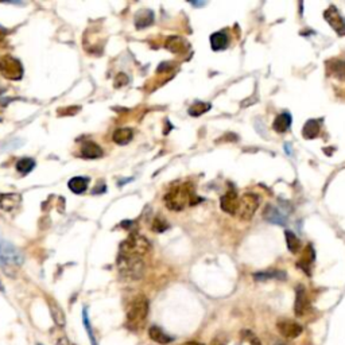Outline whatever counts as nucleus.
I'll list each match as a JSON object with an SVG mask.
<instances>
[{
	"instance_id": "obj_1",
	"label": "nucleus",
	"mask_w": 345,
	"mask_h": 345,
	"mask_svg": "<svg viewBox=\"0 0 345 345\" xmlns=\"http://www.w3.org/2000/svg\"><path fill=\"white\" fill-rule=\"evenodd\" d=\"M197 201L198 198H196L194 188L189 182L171 186L170 190L165 196L166 206L171 211H182L184 208H186L188 205H193Z\"/></svg>"
},
{
	"instance_id": "obj_2",
	"label": "nucleus",
	"mask_w": 345,
	"mask_h": 345,
	"mask_svg": "<svg viewBox=\"0 0 345 345\" xmlns=\"http://www.w3.org/2000/svg\"><path fill=\"white\" fill-rule=\"evenodd\" d=\"M117 270L123 278L130 279V281H138L143 277L146 266H144L143 258H140V256L119 254Z\"/></svg>"
},
{
	"instance_id": "obj_3",
	"label": "nucleus",
	"mask_w": 345,
	"mask_h": 345,
	"mask_svg": "<svg viewBox=\"0 0 345 345\" xmlns=\"http://www.w3.org/2000/svg\"><path fill=\"white\" fill-rule=\"evenodd\" d=\"M148 316V300L144 296H138L130 304L127 312V327L131 331H139L143 328Z\"/></svg>"
},
{
	"instance_id": "obj_4",
	"label": "nucleus",
	"mask_w": 345,
	"mask_h": 345,
	"mask_svg": "<svg viewBox=\"0 0 345 345\" xmlns=\"http://www.w3.org/2000/svg\"><path fill=\"white\" fill-rule=\"evenodd\" d=\"M150 248H151V246H150L147 239L142 236V235H138V233H132L130 238L126 239L120 244V252L119 254L143 258L150 251Z\"/></svg>"
},
{
	"instance_id": "obj_5",
	"label": "nucleus",
	"mask_w": 345,
	"mask_h": 345,
	"mask_svg": "<svg viewBox=\"0 0 345 345\" xmlns=\"http://www.w3.org/2000/svg\"><path fill=\"white\" fill-rule=\"evenodd\" d=\"M23 263V255L11 243L0 239V266L4 269H15Z\"/></svg>"
},
{
	"instance_id": "obj_6",
	"label": "nucleus",
	"mask_w": 345,
	"mask_h": 345,
	"mask_svg": "<svg viewBox=\"0 0 345 345\" xmlns=\"http://www.w3.org/2000/svg\"><path fill=\"white\" fill-rule=\"evenodd\" d=\"M0 73L8 80H20L23 77L22 63L11 55H0Z\"/></svg>"
},
{
	"instance_id": "obj_7",
	"label": "nucleus",
	"mask_w": 345,
	"mask_h": 345,
	"mask_svg": "<svg viewBox=\"0 0 345 345\" xmlns=\"http://www.w3.org/2000/svg\"><path fill=\"white\" fill-rule=\"evenodd\" d=\"M258 206H259V198L252 193H246V194H243L242 198H239V206L236 213L240 219L247 221V220H251L252 216L255 215Z\"/></svg>"
},
{
	"instance_id": "obj_8",
	"label": "nucleus",
	"mask_w": 345,
	"mask_h": 345,
	"mask_svg": "<svg viewBox=\"0 0 345 345\" xmlns=\"http://www.w3.org/2000/svg\"><path fill=\"white\" fill-rule=\"evenodd\" d=\"M277 327L285 339H296L302 333V327L293 320H279Z\"/></svg>"
},
{
	"instance_id": "obj_9",
	"label": "nucleus",
	"mask_w": 345,
	"mask_h": 345,
	"mask_svg": "<svg viewBox=\"0 0 345 345\" xmlns=\"http://www.w3.org/2000/svg\"><path fill=\"white\" fill-rule=\"evenodd\" d=\"M22 205V197L18 193H7L0 194V211L5 213H13Z\"/></svg>"
},
{
	"instance_id": "obj_10",
	"label": "nucleus",
	"mask_w": 345,
	"mask_h": 345,
	"mask_svg": "<svg viewBox=\"0 0 345 345\" xmlns=\"http://www.w3.org/2000/svg\"><path fill=\"white\" fill-rule=\"evenodd\" d=\"M324 16L328 20V23L335 28L337 31V34L340 35H345V19L341 16V13L337 11V8L335 5L329 7V8L325 11Z\"/></svg>"
},
{
	"instance_id": "obj_11",
	"label": "nucleus",
	"mask_w": 345,
	"mask_h": 345,
	"mask_svg": "<svg viewBox=\"0 0 345 345\" xmlns=\"http://www.w3.org/2000/svg\"><path fill=\"white\" fill-rule=\"evenodd\" d=\"M296 304H294V312L297 317H304L306 312L309 310V300L304 286H298L296 290Z\"/></svg>"
},
{
	"instance_id": "obj_12",
	"label": "nucleus",
	"mask_w": 345,
	"mask_h": 345,
	"mask_svg": "<svg viewBox=\"0 0 345 345\" xmlns=\"http://www.w3.org/2000/svg\"><path fill=\"white\" fill-rule=\"evenodd\" d=\"M238 206H239V197L236 192L233 190H229L220 198V208L228 213V215H235L238 212Z\"/></svg>"
},
{
	"instance_id": "obj_13",
	"label": "nucleus",
	"mask_w": 345,
	"mask_h": 345,
	"mask_svg": "<svg viewBox=\"0 0 345 345\" xmlns=\"http://www.w3.org/2000/svg\"><path fill=\"white\" fill-rule=\"evenodd\" d=\"M263 217L267 220L269 223L278 225H286L287 223V216L283 213L281 209H278L277 206L267 205L266 206L265 212H263Z\"/></svg>"
},
{
	"instance_id": "obj_14",
	"label": "nucleus",
	"mask_w": 345,
	"mask_h": 345,
	"mask_svg": "<svg viewBox=\"0 0 345 345\" xmlns=\"http://www.w3.org/2000/svg\"><path fill=\"white\" fill-rule=\"evenodd\" d=\"M148 336H150V339H151L154 343H157V344H161V345L170 344V343L174 341V339H173L170 335H167L162 328L155 327V325L148 329Z\"/></svg>"
},
{
	"instance_id": "obj_15",
	"label": "nucleus",
	"mask_w": 345,
	"mask_h": 345,
	"mask_svg": "<svg viewBox=\"0 0 345 345\" xmlns=\"http://www.w3.org/2000/svg\"><path fill=\"white\" fill-rule=\"evenodd\" d=\"M49 309L54 324L59 328L65 327V325H66V316L63 313L62 308H61L54 300H49Z\"/></svg>"
},
{
	"instance_id": "obj_16",
	"label": "nucleus",
	"mask_w": 345,
	"mask_h": 345,
	"mask_svg": "<svg viewBox=\"0 0 345 345\" xmlns=\"http://www.w3.org/2000/svg\"><path fill=\"white\" fill-rule=\"evenodd\" d=\"M290 126H292V116H290V113L289 112L279 113L278 116L275 117L273 124L274 130L277 131V132H279V134L286 132V131L290 128Z\"/></svg>"
},
{
	"instance_id": "obj_17",
	"label": "nucleus",
	"mask_w": 345,
	"mask_h": 345,
	"mask_svg": "<svg viewBox=\"0 0 345 345\" xmlns=\"http://www.w3.org/2000/svg\"><path fill=\"white\" fill-rule=\"evenodd\" d=\"M81 155L86 159H96L103 155V150L94 142H86L81 148Z\"/></svg>"
},
{
	"instance_id": "obj_18",
	"label": "nucleus",
	"mask_w": 345,
	"mask_h": 345,
	"mask_svg": "<svg viewBox=\"0 0 345 345\" xmlns=\"http://www.w3.org/2000/svg\"><path fill=\"white\" fill-rule=\"evenodd\" d=\"M132 136H134V131L131 128H117L112 135L113 142L116 144H120V146H124V144L130 143L132 140Z\"/></svg>"
},
{
	"instance_id": "obj_19",
	"label": "nucleus",
	"mask_w": 345,
	"mask_h": 345,
	"mask_svg": "<svg viewBox=\"0 0 345 345\" xmlns=\"http://www.w3.org/2000/svg\"><path fill=\"white\" fill-rule=\"evenodd\" d=\"M88 184H89V178L86 177H73L70 181H69V189L72 190L73 193L76 194H82L88 189Z\"/></svg>"
},
{
	"instance_id": "obj_20",
	"label": "nucleus",
	"mask_w": 345,
	"mask_h": 345,
	"mask_svg": "<svg viewBox=\"0 0 345 345\" xmlns=\"http://www.w3.org/2000/svg\"><path fill=\"white\" fill-rule=\"evenodd\" d=\"M154 20V13L150 9H140L135 16V26L138 28H144L150 26Z\"/></svg>"
},
{
	"instance_id": "obj_21",
	"label": "nucleus",
	"mask_w": 345,
	"mask_h": 345,
	"mask_svg": "<svg viewBox=\"0 0 345 345\" xmlns=\"http://www.w3.org/2000/svg\"><path fill=\"white\" fill-rule=\"evenodd\" d=\"M229 38L224 31H217L212 34L211 36V46L213 50H224L228 46Z\"/></svg>"
},
{
	"instance_id": "obj_22",
	"label": "nucleus",
	"mask_w": 345,
	"mask_h": 345,
	"mask_svg": "<svg viewBox=\"0 0 345 345\" xmlns=\"http://www.w3.org/2000/svg\"><path fill=\"white\" fill-rule=\"evenodd\" d=\"M320 134V121L316 120V119H312V120H308L304 126V130H302V135L305 139H314L317 138Z\"/></svg>"
},
{
	"instance_id": "obj_23",
	"label": "nucleus",
	"mask_w": 345,
	"mask_h": 345,
	"mask_svg": "<svg viewBox=\"0 0 345 345\" xmlns=\"http://www.w3.org/2000/svg\"><path fill=\"white\" fill-rule=\"evenodd\" d=\"M166 47L173 53H182L188 49V43H186V40L179 38V36H170L166 42Z\"/></svg>"
},
{
	"instance_id": "obj_24",
	"label": "nucleus",
	"mask_w": 345,
	"mask_h": 345,
	"mask_svg": "<svg viewBox=\"0 0 345 345\" xmlns=\"http://www.w3.org/2000/svg\"><path fill=\"white\" fill-rule=\"evenodd\" d=\"M314 258H316V255H314L313 247L308 246L305 248L304 254H302V258H301L298 266L302 267L305 273H309V269H310V266H312V263L314 262Z\"/></svg>"
},
{
	"instance_id": "obj_25",
	"label": "nucleus",
	"mask_w": 345,
	"mask_h": 345,
	"mask_svg": "<svg viewBox=\"0 0 345 345\" xmlns=\"http://www.w3.org/2000/svg\"><path fill=\"white\" fill-rule=\"evenodd\" d=\"M331 73L333 76L337 77L339 80L345 81V62L344 61H339V59H333L331 62H328Z\"/></svg>"
},
{
	"instance_id": "obj_26",
	"label": "nucleus",
	"mask_w": 345,
	"mask_h": 345,
	"mask_svg": "<svg viewBox=\"0 0 345 345\" xmlns=\"http://www.w3.org/2000/svg\"><path fill=\"white\" fill-rule=\"evenodd\" d=\"M285 236H286V244H287V248H289V251L292 252V254H297V252L301 250L300 239L297 238L296 235H294L292 231H286Z\"/></svg>"
},
{
	"instance_id": "obj_27",
	"label": "nucleus",
	"mask_w": 345,
	"mask_h": 345,
	"mask_svg": "<svg viewBox=\"0 0 345 345\" xmlns=\"http://www.w3.org/2000/svg\"><path fill=\"white\" fill-rule=\"evenodd\" d=\"M35 167V161L31 158H22L16 162V170L20 174H28Z\"/></svg>"
},
{
	"instance_id": "obj_28",
	"label": "nucleus",
	"mask_w": 345,
	"mask_h": 345,
	"mask_svg": "<svg viewBox=\"0 0 345 345\" xmlns=\"http://www.w3.org/2000/svg\"><path fill=\"white\" fill-rule=\"evenodd\" d=\"M256 281H267L270 278H278V279H285L286 278V274L282 273V271H275V270H271V271H267V273H258L254 275Z\"/></svg>"
},
{
	"instance_id": "obj_29",
	"label": "nucleus",
	"mask_w": 345,
	"mask_h": 345,
	"mask_svg": "<svg viewBox=\"0 0 345 345\" xmlns=\"http://www.w3.org/2000/svg\"><path fill=\"white\" fill-rule=\"evenodd\" d=\"M209 108H211V104L200 103V101H197V103H194L192 107L189 108V115H192V116H200L202 113H205L206 111H209Z\"/></svg>"
},
{
	"instance_id": "obj_30",
	"label": "nucleus",
	"mask_w": 345,
	"mask_h": 345,
	"mask_svg": "<svg viewBox=\"0 0 345 345\" xmlns=\"http://www.w3.org/2000/svg\"><path fill=\"white\" fill-rule=\"evenodd\" d=\"M82 321H84V327H85L86 333H88V336H89L90 344H92V345H97L96 337H94L93 331H92V325H90L89 317H88V310H86L85 308H84V310H82Z\"/></svg>"
},
{
	"instance_id": "obj_31",
	"label": "nucleus",
	"mask_w": 345,
	"mask_h": 345,
	"mask_svg": "<svg viewBox=\"0 0 345 345\" xmlns=\"http://www.w3.org/2000/svg\"><path fill=\"white\" fill-rule=\"evenodd\" d=\"M167 223L163 219H161V217H158V219H155V221H154L153 224V229L155 231V232H163L165 229H167Z\"/></svg>"
},
{
	"instance_id": "obj_32",
	"label": "nucleus",
	"mask_w": 345,
	"mask_h": 345,
	"mask_svg": "<svg viewBox=\"0 0 345 345\" xmlns=\"http://www.w3.org/2000/svg\"><path fill=\"white\" fill-rule=\"evenodd\" d=\"M57 345H76V344L72 343V341L69 340L67 337H62V339H59V340L57 341Z\"/></svg>"
},
{
	"instance_id": "obj_33",
	"label": "nucleus",
	"mask_w": 345,
	"mask_h": 345,
	"mask_svg": "<svg viewBox=\"0 0 345 345\" xmlns=\"http://www.w3.org/2000/svg\"><path fill=\"white\" fill-rule=\"evenodd\" d=\"M250 343H251V345H262L260 344V341L256 339L255 336H251L250 337Z\"/></svg>"
},
{
	"instance_id": "obj_34",
	"label": "nucleus",
	"mask_w": 345,
	"mask_h": 345,
	"mask_svg": "<svg viewBox=\"0 0 345 345\" xmlns=\"http://www.w3.org/2000/svg\"><path fill=\"white\" fill-rule=\"evenodd\" d=\"M4 36H5V32L3 31L1 28H0V45H1L3 42H4Z\"/></svg>"
},
{
	"instance_id": "obj_35",
	"label": "nucleus",
	"mask_w": 345,
	"mask_h": 345,
	"mask_svg": "<svg viewBox=\"0 0 345 345\" xmlns=\"http://www.w3.org/2000/svg\"><path fill=\"white\" fill-rule=\"evenodd\" d=\"M184 345H202V344H200V343H197V341H189V343H185Z\"/></svg>"
},
{
	"instance_id": "obj_36",
	"label": "nucleus",
	"mask_w": 345,
	"mask_h": 345,
	"mask_svg": "<svg viewBox=\"0 0 345 345\" xmlns=\"http://www.w3.org/2000/svg\"><path fill=\"white\" fill-rule=\"evenodd\" d=\"M0 292H4V287L1 285V282H0Z\"/></svg>"
}]
</instances>
